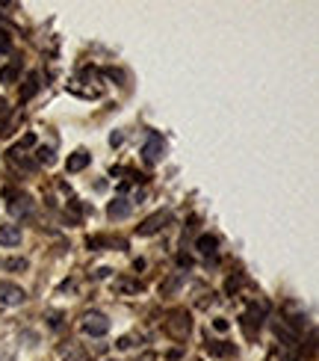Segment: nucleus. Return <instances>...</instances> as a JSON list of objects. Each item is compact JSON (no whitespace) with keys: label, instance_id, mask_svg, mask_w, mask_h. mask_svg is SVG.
I'll return each mask as SVG.
<instances>
[{"label":"nucleus","instance_id":"1","mask_svg":"<svg viewBox=\"0 0 319 361\" xmlns=\"http://www.w3.org/2000/svg\"><path fill=\"white\" fill-rule=\"evenodd\" d=\"M80 332L86 338H104L110 332V320H106V314H101V311H86L80 317Z\"/></svg>","mask_w":319,"mask_h":361},{"label":"nucleus","instance_id":"2","mask_svg":"<svg viewBox=\"0 0 319 361\" xmlns=\"http://www.w3.org/2000/svg\"><path fill=\"white\" fill-rule=\"evenodd\" d=\"M163 157H165V140L160 137L157 130H151L148 140H145V145H142V160H145V166H157Z\"/></svg>","mask_w":319,"mask_h":361},{"label":"nucleus","instance_id":"3","mask_svg":"<svg viewBox=\"0 0 319 361\" xmlns=\"http://www.w3.org/2000/svg\"><path fill=\"white\" fill-rule=\"evenodd\" d=\"M165 332H169L175 341H187L192 332V320L187 311H172L169 320H165Z\"/></svg>","mask_w":319,"mask_h":361},{"label":"nucleus","instance_id":"4","mask_svg":"<svg viewBox=\"0 0 319 361\" xmlns=\"http://www.w3.org/2000/svg\"><path fill=\"white\" fill-rule=\"evenodd\" d=\"M21 302H27V290L21 288V284H15V281H0V305L15 308V305H21Z\"/></svg>","mask_w":319,"mask_h":361},{"label":"nucleus","instance_id":"5","mask_svg":"<svg viewBox=\"0 0 319 361\" xmlns=\"http://www.w3.org/2000/svg\"><path fill=\"white\" fill-rule=\"evenodd\" d=\"M165 222H172V214H169V210H157L154 216H148V219L139 225V228H136V234H139V237H151V234L163 231Z\"/></svg>","mask_w":319,"mask_h":361},{"label":"nucleus","instance_id":"6","mask_svg":"<svg viewBox=\"0 0 319 361\" xmlns=\"http://www.w3.org/2000/svg\"><path fill=\"white\" fill-rule=\"evenodd\" d=\"M9 214L15 216V219H27L30 214H33V199H30L27 192H21V195H12L9 192Z\"/></svg>","mask_w":319,"mask_h":361},{"label":"nucleus","instance_id":"7","mask_svg":"<svg viewBox=\"0 0 319 361\" xmlns=\"http://www.w3.org/2000/svg\"><path fill=\"white\" fill-rule=\"evenodd\" d=\"M21 225H0V246H6V249H12V246H21Z\"/></svg>","mask_w":319,"mask_h":361},{"label":"nucleus","instance_id":"8","mask_svg":"<svg viewBox=\"0 0 319 361\" xmlns=\"http://www.w3.org/2000/svg\"><path fill=\"white\" fill-rule=\"evenodd\" d=\"M89 163H92V154L89 152H83V148H77L74 154H68V160H65V169L68 172H83Z\"/></svg>","mask_w":319,"mask_h":361},{"label":"nucleus","instance_id":"9","mask_svg":"<svg viewBox=\"0 0 319 361\" xmlns=\"http://www.w3.org/2000/svg\"><path fill=\"white\" fill-rule=\"evenodd\" d=\"M59 355H63V361H86V358H89V353L80 347L77 341L63 343V347H59Z\"/></svg>","mask_w":319,"mask_h":361},{"label":"nucleus","instance_id":"10","mask_svg":"<svg viewBox=\"0 0 319 361\" xmlns=\"http://www.w3.org/2000/svg\"><path fill=\"white\" fill-rule=\"evenodd\" d=\"M106 216L110 219H127L130 216V202L127 199H113L106 204Z\"/></svg>","mask_w":319,"mask_h":361},{"label":"nucleus","instance_id":"11","mask_svg":"<svg viewBox=\"0 0 319 361\" xmlns=\"http://www.w3.org/2000/svg\"><path fill=\"white\" fill-rule=\"evenodd\" d=\"M216 246H219V240L213 237V234H201L199 243H195V249H199L201 255H213V252H216Z\"/></svg>","mask_w":319,"mask_h":361},{"label":"nucleus","instance_id":"12","mask_svg":"<svg viewBox=\"0 0 319 361\" xmlns=\"http://www.w3.org/2000/svg\"><path fill=\"white\" fill-rule=\"evenodd\" d=\"M207 353H210V355H231V353H234V343L213 341V343H207Z\"/></svg>","mask_w":319,"mask_h":361},{"label":"nucleus","instance_id":"13","mask_svg":"<svg viewBox=\"0 0 319 361\" xmlns=\"http://www.w3.org/2000/svg\"><path fill=\"white\" fill-rule=\"evenodd\" d=\"M9 160H12V163H18V166H24V169H30V172L36 169V163H33V160H27V157L18 152V148H9Z\"/></svg>","mask_w":319,"mask_h":361},{"label":"nucleus","instance_id":"14","mask_svg":"<svg viewBox=\"0 0 319 361\" xmlns=\"http://www.w3.org/2000/svg\"><path fill=\"white\" fill-rule=\"evenodd\" d=\"M9 116H12V107L0 98V133H9Z\"/></svg>","mask_w":319,"mask_h":361},{"label":"nucleus","instance_id":"15","mask_svg":"<svg viewBox=\"0 0 319 361\" xmlns=\"http://www.w3.org/2000/svg\"><path fill=\"white\" fill-rule=\"evenodd\" d=\"M115 290H118V293H142V284H139V281H125V279H121V281H115Z\"/></svg>","mask_w":319,"mask_h":361},{"label":"nucleus","instance_id":"16","mask_svg":"<svg viewBox=\"0 0 319 361\" xmlns=\"http://www.w3.org/2000/svg\"><path fill=\"white\" fill-rule=\"evenodd\" d=\"M39 92V74H30V80H27V89L21 92V101H27V98H33Z\"/></svg>","mask_w":319,"mask_h":361},{"label":"nucleus","instance_id":"17","mask_svg":"<svg viewBox=\"0 0 319 361\" xmlns=\"http://www.w3.org/2000/svg\"><path fill=\"white\" fill-rule=\"evenodd\" d=\"M18 80V66H4L0 68V83H15Z\"/></svg>","mask_w":319,"mask_h":361},{"label":"nucleus","instance_id":"18","mask_svg":"<svg viewBox=\"0 0 319 361\" xmlns=\"http://www.w3.org/2000/svg\"><path fill=\"white\" fill-rule=\"evenodd\" d=\"M0 54H12V33L0 27Z\"/></svg>","mask_w":319,"mask_h":361},{"label":"nucleus","instance_id":"19","mask_svg":"<svg viewBox=\"0 0 319 361\" xmlns=\"http://www.w3.org/2000/svg\"><path fill=\"white\" fill-rule=\"evenodd\" d=\"M0 267L4 269H27V258H6V261H0Z\"/></svg>","mask_w":319,"mask_h":361},{"label":"nucleus","instance_id":"20","mask_svg":"<svg viewBox=\"0 0 319 361\" xmlns=\"http://www.w3.org/2000/svg\"><path fill=\"white\" fill-rule=\"evenodd\" d=\"M39 163H44V166H51V163H54V152H51V148H39Z\"/></svg>","mask_w":319,"mask_h":361},{"label":"nucleus","instance_id":"21","mask_svg":"<svg viewBox=\"0 0 319 361\" xmlns=\"http://www.w3.org/2000/svg\"><path fill=\"white\" fill-rule=\"evenodd\" d=\"M130 347H133L130 338H121V341H118V350H130Z\"/></svg>","mask_w":319,"mask_h":361},{"label":"nucleus","instance_id":"22","mask_svg":"<svg viewBox=\"0 0 319 361\" xmlns=\"http://www.w3.org/2000/svg\"><path fill=\"white\" fill-rule=\"evenodd\" d=\"M110 361H113V358H110Z\"/></svg>","mask_w":319,"mask_h":361}]
</instances>
